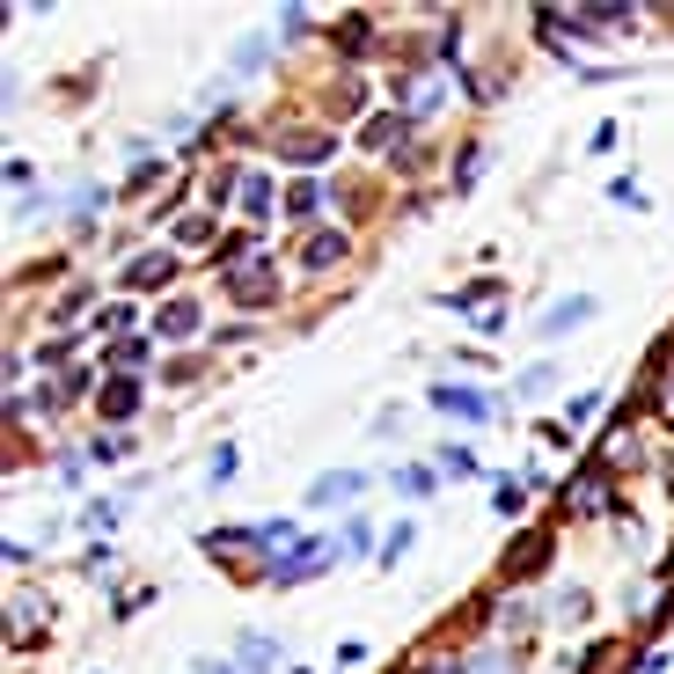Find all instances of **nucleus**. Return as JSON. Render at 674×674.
<instances>
[{
  "label": "nucleus",
  "instance_id": "4be33fe9",
  "mask_svg": "<svg viewBox=\"0 0 674 674\" xmlns=\"http://www.w3.org/2000/svg\"><path fill=\"white\" fill-rule=\"evenodd\" d=\"M308 30H316V22H308V8H279V37H286V44H301Z\"/></svg>",
  "mask_w": 674,
  "mask_h": 674
},
{
  "label": "nucleus",
  "instance_id": "393cba45",
  "mask_svg": "<svg viewBox=\"0 0 674 674\" xmlns=\"http://www.w3.org/2000/svg\"><path fill=\"white\" fill-rule=\"evenodd\" d=\"M89 455H96V462H118V455H125V433H96Z\"/></svg>",
  "mask_w": 674,
  "mask_h": 674
},
{
  "label": "nucleus",
  "instance_id": "c756f323",
  "mask_svg": "<svg viewBox=\"0 0 674 674\" xmlns=\"http://www.w3.org/2000/svg\"><path fill=\"white\" fill-rule=\"evenodd\" d=\"M667 579H674V557H667ZM660 616H674V602H667V608H660Z\"/></svg>",
  "mask_w": 674,
  "mask_h": 674
},
{
  "label": "nucleus",
  "instance_id": "ddd939ff",
  "mask_svg": "<svg viewBox=\"0 0 674 674\" xmlns=\"http://www.w3.org/2000/svg\"><path fill=\"white\" fill-rule=\"evenodd\" d=\"M198 330H206L198 301H169V308H161V323H155V337H198Z\"/></svg>",
  "mask_w": 674,
  "mask_h": 674
},
{
  "label": "nucleus",
  "instance_id": "a211bd4d",
  "mask_svg": "<svg viewBox=\"0 0 674 674\" xmlns=\"http://www.w3.org/2000/svg\"><path fill=\"white\" fill-rule=\"evenodd\" d=\"M235 469H242V455H235V447H214V462H206V492H228Z\"/></svg>",
  "mask_w": 674,
  "mask_h": 674
},
{
  "label": "nucleus",
  "instance_id": "9d476101",
  "mask_svg": "<svg viewBox=\"0 0 674 674\" xmlns=\"http://www.w3.org/2000/svg\"><path fill=\"white\" fill-rule=\"evenodd\" d=\"M323 206H330V184H323V177H294V184H286V214L301 220V228L323 214Z\"/></svg>",
  "mask_w": 674,
  "mask_h": 674
},
{
  "label": "nucleus",
  "instance_id": "4468645a",
  "mask_svg": "<svg viewBox=\"0 0 674 674\" xmlns=\"http://www.w3.org/2000/svg\"><path fill=\"white\" fill-rule=\"evenodd\" d=\"M132 410H140V381H125V374H110V389H103V418H110V426H125Z\"/></svg>",
  "mask_w": 674,
  "mask_h": 674
},
{
  "label": "nucleus",
  "instance_id": "6e6552de",
  "mask_svg": "<svg viewBox=\"0 0 674 674\" xmlns=\"http://www.w3.org/2000/svg\"><path fill=\"white\" fill-rule=\"evenodd\" d=\"M367 492V477L359 469H330V477H316V492H308V514H323V506H345V498Z\"/></svg>",
  "mask_w": 674,
  "mask_h": 674
},
{
  "label": "nucleus",
  "instance_id": "0eeeda50",
  "mask_svg": "<svg viewBox=\"0 0 674 674\" xmlns=\"http://www.w3.org/2000/svg\"><path fill=\"white\" fill-rule=\"evenodd\" d=\"M206 557H220V565L249 557V565L265 572V551H257V528H214V535H206Z\"/></svg>",
  "mask_w": 674,
  "mask_h": 674
},
{
  "label": "nucleus",
  "instance_id": "f257e3e1",
  "mask_svg": "<svg viewBox=\"0 0 674 674\" xmlns=\"http://www.w3.org/2000/svg\"><path fill=\"white\" fill-rule=\"evenodd\" d=\"M228 294H235L242 308H271V301H279V265H271V257L228 265Z\"/></svg>",
  "mask_w": 674,
  "mask_h": 674
},
{
  "label": "nucleus",
  "instance_id": "cd10ccee",
  "mask_svg": "<svg viewBox=\"0 0 674 674\" xmlns=\"http://www.w3.org/2000/svg\"><path fill=\"white\" fill-rule=\"evenodd\" d=\"M608 198H616V206H645V191H638L631 177H616V184H608Z\"/></svg>",
  "mask_w": 674,
  "mask_h": 674
},
{
  "label": "nucleus",
  "instance_id": "f8f14e48",
  "mask_svg": "<svg viewBox=\"0 0 674 674\" xmlns=\"http://www.w3.org/2000/svg\"><path fill=\"white\" fill-rule=\"evenodd\" d=\"M271 206H286V198H279V184H271L265 169H242V214H249V220H265Z\"/></svg>",
  "mask_w": 674,
  "mask_h": 674
},
{
  "label": "nucleus",
  "instance_id": "f3484780",
  "mask_svg": "<svg viewBox=\"0 0 674 674\" xmlns=\"http://www.w3.org/2000/svg\"><path fill=\"white\" fill-rule=\"evenodd\" d=\"M396 492H404V498H433V492H440V462H410L404 477H396Z\"/></svg>",
  "mask_w": 674,
  "mask_h": 674
},
{
  "label": "nucleus",
  "instance_id": "412c9836",
  "mask_svg": "<svg viewBox=\"0 0 674 674\" xmlns=\"http://www.w3.org/2000/svg\"><path fill=\"white\" fill-rule=\"evenodd\" d=\"M410 543H418V528H410V521H396V528H389V543H381V565L410 557Z\"/></svg>",
  "mask_w": 674,
  "mask_h": 674
},
{
  "label": "nucleus",
  "instance_id": "7ed1b4c3",
  "mask_svg": "<svg viewBox=\"0 0 674 674\" xmlns=\"http://www.w3.org/2000/svg\"><path fill=\"white\" fill-rule=\"evenodd\" d=\"M294 257H301V271H337L345 257H353V235H345V228H308Z\"/></svg>",
  "mask_w": 674,
  "mask_h": 674
},
{
  "label": "nucleus",
  "instance_id": "423d86ee",
  "mask_svg": "<svg viewBox=\"0 0 674 674\" xmlns=\"http://www.w3.org/2000/svg\"><path fill=\"white\" fill-rule=\"evenodd\" d=\"M543 565H551V535H543V528H528V535H514V551H506L498 579H528V572H543Z\"/></svg>",
  "mask_w": 674,
  "mask_h": 674
},
{
  "label": "nucleus",
  "instance_id": "f03ea898",
  "mask_svg": "<svg viewBox=\"0 0 674 674\" xmlns=\"http://www.w3.org/2000/svg\"><path fill=\"white\" fill-rule=\"evenodd\" d=\"M608 498H616V492H608V469H602V462H586L579 477H572V492H565V514L572 521H594V514H608Z\"/></svg>",
  "mask_w": 674,
  "mask_h": 674
},
{
  "label": "nucleus",
  "instance_id": "2eb2a0df",
  "mask_svg": "<svg viewBox=\"0 0 674 674\" xmlns=\"http://www.w3.org/2000/svg\"><path fill=\"white\" fill-rule=\"evenodd\" d=\"M235 667H242V674H271V667H279V645H271V638H242V645H235Z\"/></svg>",
  "mask_w": 674,
  "mask_h": 674
},
{
  "label": "nucleus",
  "instance_id": "a878e982",
  "mask_svg": "<svg viewBox=\"0 0 674 674\" xmlns=\"http://www.w3.org/2000/svg\"><path fill=\"white\" fill-rule=\"evenodd\" d=\"M265 52H271L265 37H249V44H235V67H242V73H249V67H265Z\"/></svg>",
  "mask_w": 674,
  "mask_h": 674
},
{
  "label": "nucleus",
  "instance_id": "c85d7f7f",
  "mask_svg": "<svg viewBox=\"0 0 674 674\" xmlns=\"http://www.w3.org/2000/svg\"><path fill=\"white\" fill-rule=\"evenodd\" d=\"M198 674H242V667H220V660H206V667H198Z\"/></svg>",
  "mask_w": 674,
  "mask_h": 674
},
{
  "label": "nucleus",
  "instance_id": "dca6fc26",
  "mask_svg": "<svg viewBox=\"0 0 674 674\" xmlns=\"http://www.w3.org/2000/svg\"><path fill=\"white\" fill-rule=\"evenodd\" d=\"M147 337H125V345H110V374H125V381H140V367H147Z\"/></svg>",
  "mask_w": 674,
  "mask_h": 674
},
{
  "label": "nucleus",
  "instance_id": "5701e85b",
  "mask_svg": "<svg viewBox=\"0 0 674 674\" xmlns=\"http://www.w3.org/2000/svg\"><path fill=\"white\" fill-rule=\"evenodd\" d=\"M337 44H345V52H359V44H374V22H337Z\"/></svg>",
  "mask_w": 674,
  "mask_h": 674
},
{
  "label": "nucleus",
  "instance_id": "39448f33",
  "mask_svg": "<svg viewBox=\"0 0 674 674\" xmlns=\"http://www.w3.org/2000/svg\"><path fill=\"white\" fill-rule=\"evenodd\" d=\"M426 404H433V410H455V418H477V426H492V418H498V404H492L484 389H455V381H440Z\"/></svg>",
  "mask_w": 674,
  "mask_h": 674
},
{
  "label": "nucleus",
  "instance_id": "9b49d317",
  "mask_svg": "<svg viewBox=\"0 0 674 674\" xmlns=\"http://www.w3.org/2000/svg\"><path fill=\"white\" fill-rule=\"evenodd\" d=\"M177 279V249H161V257H140V265L125 271V286H132V294H155V286H169Z\"/></svg>",
  "mask_w": 674,
  "mask_h": 674
},
{
  "label": "nucleus",
  "instance_id": "aec40b11",
  "mask_svg": "<svg viewBox=\"0 0 674 674\" xmlns=\"http://www.w3.org/2000/svg\"><path fill=\"white\" fill-rule=\"evenodd\" d=\"M374 551V528L367 521H345V543H337V557H367Z\"/></svg>",
  "mask_w": 674,
  "mask_h": 674
},
{
  "label": "nucleus",
  "instance_id": "bb28decb",
  "mask_svg": "<svg viewBox=\"0 0 674 674\" xmlns=\"http://www.w3.org/2000/svg\"><path fill=\"white\" fill-rule=\"evenodd\" d=\"M440 469H455V477H469V469H477V455H469V447H440Z\"/></svg>",
  "mask_w": 674,
  "mask_h": 674
},
{
  "label": "nucleus",
  "instance_id": "20e7f679",
  "mask_svg": "<svg viewBox=\"0 0 674 674\" xmlns=\"http://www.w3.org/2000/svg\"><path fill=\"white\" fill-rule=\"evenodd\" d=\"M44 616H52V594H37V586H22L16 602H8V645H30L37 631H44Z\"/></svg>",
  "mask_w": 674,
  "mask_h": 674
},
{
  "label": "nucleus",
  "instance_id": "1a4fd4ad",
  "mask_svg": "<svg viewBox=\"0 0 674 674\" xmlns=\"http://www.w3.org/2000/svg\"><path fill=\"white\" fill-rule=\"evenodd\" d=\"M594 308H602L594 294H565V301H557L551 316H543V337H572L579 323H594Z\"/></svg>",
  "mask_w": 674,
  "mask_h": 674
},
{
  "label": "nucleus",
  "instance_id": "b1692460",
  "mask_svg": "<svg viewBox=\"0 0 674 674\" xmlns=\"http://www.w3.org/2000/svg\"><path fill=\"white\" fill-rule=\"evenodd\" d=\"M177 242H184V249H191V242H214V220H206V214L177 220Z\"/></svg>",
  "mask_w": 674,
  "mask_h": 674
},
{
  "label": "nucleus",
  "instance_id": "6ab92c4d",
  "mask_svg": "<svg viewBox=\"0 0 674 674\" xmlns=\"http://www.w3.org/2000/svg\"><path fill=\"white\" fill-rule=\"evenodd\" d=\"M477 169H484V147L469 140V147L455 155V191H469V184H477Z\"/></svg>",
  "mask_w": 674,
  "mask_h": 674
}]
</instances>
